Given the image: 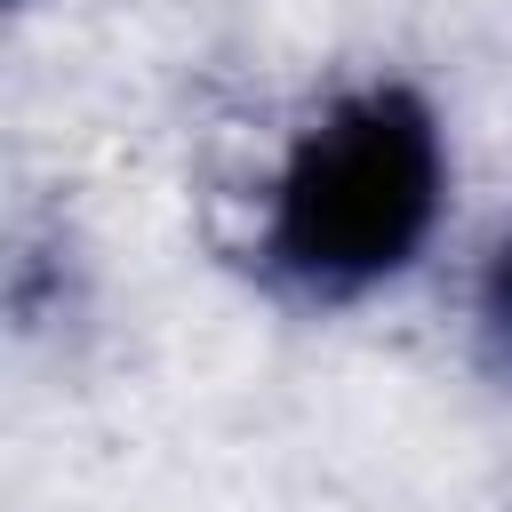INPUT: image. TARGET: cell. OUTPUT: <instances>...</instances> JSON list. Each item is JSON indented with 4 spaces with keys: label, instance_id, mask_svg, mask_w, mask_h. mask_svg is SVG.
Instances as JSON below:
<instances>
[{
    "label": "cell",
    "instance_id": "cell-2",
    "mask_svg": "<svg viewBox=\"0 0 512 512\" xmlns=\"http://www.w3.org/2000/svg\"><path fill=\"white\" fill-rule=\"evenodd\" d=\"M472 336H480V352L512 376V232L480 256V272H472Z\"/></svg>",
    "mask_w": 512,
    "mask_h": 512
},
{
    "label": "cell",
    "instance_id": "cell-1",
    "mask_svg": "<svg viewBox=\"0 0 512 512\" xmlns=\"http://www.w3.org/2000/svg\"><path fill=\"white\" fill-rule=\"evenodd\" d=\"M448 216V128L424 88L360 80L280 152L256 208V264L296 304H360L416 272Z\"/></svg>",
    "mask_w": 512,
    "mask_h": 512
}]
</instances>
